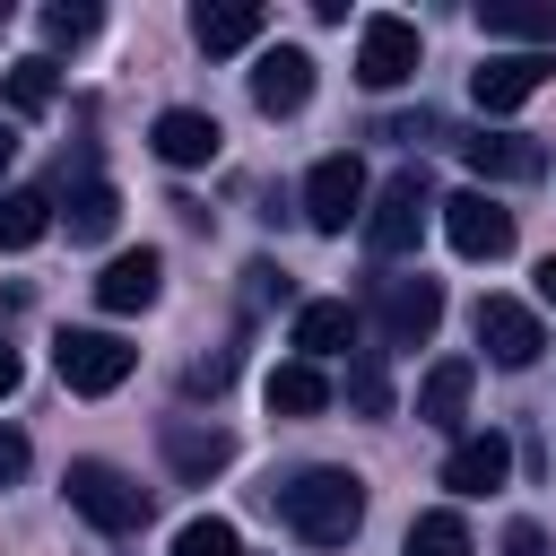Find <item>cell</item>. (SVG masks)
<instances>
[{
  "label": "cell",
  "instance_id": "19",
  "mask_svg": "<svg viewBox=\"0 0 556 556\" xmlns=\"http://www.w3.org/2000/svg\"><path fill=\"white\" fill-rule=\"evenodd\" d=\"M295 348H304V365H321V356H348V348H356V313H348L339 295H313V304H295Z\"/></svg>",
  "mask_w": 556,
  "mask_h": 556
},
{
  "label": "cell",
  "instance_id": "15",
  "mask_svg": "<svg viewBox=\"0 0 556 556\" xmlns=\"http://www.w3.org/2000/svg\"><path fill=\"white\" fill-rule=\"evenodd\" d=\"M156 443H165L174 478H217V469L235 460V434H226V426H200V417H165Z\"/></svg>",
  "mask_w": 556,
  "mask_h": 556
},
{
  "label": "cell",
  "instance_id": "28",
  "mask_svg": "<svg viewBox=\"0 0 556 556\" xmlns=\"http://www.w3.org/2000/svg\"><path fill=\"white\" fill-rule=\"evenodd\" d=\"M96 26H104L96 9H43V43H87Z\"/></svg>",
  "mask_w": 556,
  "mask_h": 556
},
{
  "label": "cell",
  "instance_id": "25",
  "mask_svg": "<svg viewBox=\"0 0 556 556\" xmlns=\"http://www.w3.org/2000/svg\"><path fill=\"white\" fill-rule=\"evenodd\" d=\"M348 408L356 417H391V365H382V348H348Z\"/></svg>",
  "mask_w": 556,
  "mask_h": 556
},
{
  "label": "cell",
  "instance_id": "14",
  "mask_svg": "<svg viewBox=\"0 0 556 556\" xmlns=\"http://www.w3.org/2000/svg\"><path fill=\"white\" fill-rule=\"evenodd\" d=\"M156 287H165V252H148V243H139V252H113V261H104L96 304H104V313H148V304H156Z\"/></svg>",
  "mask_w": 556,
  "mask_h": 556
},
{
  "label": "cell",
  "instance_id": "26",
  "mask_svg": "<svg viewBox=\"0 0 556 556\" xmlns=\"http://www.w3.org/2000/svg\"><path fill=\"white\" fill-rule=\"evenodd\" d=\"M400 556H469V521H460L452 504H434V513L408 521V547H400Z\"/></svg>",
  "mask_w": 556,
  "mask_h": 556
},
{
  "label": "cell",
  "instance_id": "4",
  "mask_svg": "<svg viewBox=\"0 0 556 556\" xmlns=\"http://www.w3.org/2000/svg\"><path fill=\"white\" fill-rule=\"evenodd\" d=\"M374 321H382V348H426L443 321V278H426V269L374 278Z\"/></svg>",
  "mask_w": 556,
  "mask_h": 556
},
{
  "label": "cell",
  "instance_id": "22",
  "mask_svg": "<svg viewBox=\"0 0 556 556\" xmlns=\"http://www.w3.org/2000/svg\"><path fill=\"white\" fill-rule=\"evenodd\" d=\"M0 96H9V113H17V122H35V113H52V96H61V70H52L43 52H26V61H9Z\"/></svg>",
  "mask_w": 556,
  "mask_h": 556
},
{
  "label": "cell",
  "instance_id": "29",
  "mask_svg": "<svg viewBox=\"0 0 556 556\" xmlns=\"http://www.w3.org/2000/svg\"><path fill=\"white\" fill-rule=\"evenodd\" d=\"M504 556H547V530L539 521H504Z\"/></svg>",
  "mask_w": 556,
  "mask_h": 556
},
{
  "label": "cell",
  "instance_id": "33",
  "mask_svg": "<svg viewBox=\"0 0 556 556\" xmlns=\"http://www.w3.org/2000/svg\"><path fill=\"white\" fill-rule=\"evenodd\" d=\"M9 156H17V130H9V122H0V174H9Z\"/></svg>",
  "mask_w": 556,
  "mask_h": 556
},
{
  "label": "cell",
  "instance_id": "20",
  "mask_svg": "<svg viewBox=\"0 0 556 556\" xmlns=\"http://www.w3.org/2000/svg\"><path fill=\"white\" fill-rule=\"evenodd\" d=\"M269 417H321L330 408V374L321 365H304V356H287V365H269Z\"/></svg>",
  "mask_w": 556,
  "mask_h": 556
},
{
  "label": "cell",
  "instance_id": "9",
  "mask_svg": "<svg viewBox=\"0 0 556 556\" xmlns=\"http://www.w3.org/2000/svg\"><path fill=\"white\" fill-rule=\"evenodd\" d=\"M443 235L460 261H504L513 252V208H495L486 191H452L443 200Z\"/></svg>",
  "mask_w": 556,
  "mask_h": 556
},
{
  "label": "cell",
  "instance_id": "10",
  "mask_svg": "<svg viewBox=\"0 0 556 556\" xmlns=\"http://www.w3.org/2000/svg\"><path fill=\"white\" fill-rule=\"evenodd\" d=\"M478 348H486L504 374H521V365H539L547 330H539V313H530L521 295H486V304H478Z\"/></svg>",
  "mask_w": 556,
  "mask_h": 556
},
{
  "label": "cell",
  "instance_id": "17",
  "mask_svg": "<svg viewBox=\"0 0 556 556\" xmlns=\"http://www.w3.org/2000/svg\"><path fill=\"white\" fill-rule=\"evenodd\" d=\"M261 26H269L261 0H200L191 9V43L200 52H243V43H261Z\"/></svg>",
  "mask_w": 556,
  "mask_h": 556
},
{
  "label": "cell",
  "instance_id": "2",
  "mask_svg": "<svg viewBox=\"0 0 556 556\" xmlns=\"http://www.w3.org/2000/svg\"><path fill=\"white\" fill-rule=\"evenodd\" d=\"M70 513L78 521H96L104 539H130V530H148V486L130 478V469H113V460H70Z\"/></svg>",
  "mask_w": 556,
  "mask_h": 556
},
{
  "label": "cell",
  "instance_id": "6",
  "mask_svg": "<svg viewBox=\"0 0 556 556\" xmlns=\"http://www.w3.org/2000/svg\"><path fill=\"white\" fill-rule=\"evenodd\" d=\"M348 217H365V165L348 148H330L313 174H304V226L313 235H348Z\"/></svg>",
  "mask_w": 556,
  "mask_h": 556
},
{
  "label": "cell",
  "instance_id": "24",
  "mask_svg": "<svg viewBox=\"0 0 556 556\" xmlns=\"http://www.w3.org/2000/svg\"><path fill=\"white\" fill-rule=\"evenodd\" d=\"M52 235V191H0V252H35Z\"/></svg>",
  "mask_w": 556,
  "mask_h": 556
},
{
  "label": "cell",
  "instance_id": "31",
  "mask_svg": "<svg viewBox=\"0 0 556 556\" xmlns=\"http://www.w3.org/2000/svg\"><path fill=\"white\" fill-rule=\"evenodd\" d=\"M17 374H26V365H17V348H9V339H0V400H9V391H17Z\"/></svg>",
  "mask_w": 556,
  "mask_h": 556
},
{
  "label": "cell",
  "instance_id": "8",
  "mask_svg": "<svg viewBox=\"0 0 556 556\" xmlns=\"http://www.w3.org/2000/svg\"><path fill=\"white\" fill-rule=\"evenodd\" d=\"M547 78H556V52H486V70L469 78V96H478V113H521Z\"/></svg>",
  "mask_w": 556,
  "mask_h": 556
},
{
  "label": "cell",
  "instance_id": "12",
  "mask_svg": "<svg viewBox=\"0 0 556 556\" xmlns=\"http://www.w3.org/2000/svg\"><path fill=\"white\" fill-rule=\"evenodd\" d=\"M148 148L191 174V165H208V156L226 148V130H217V113H200V104H165V113L148 122Z\"/></svg>",
  "mask_w": 556,
  "mask_h": 556
},
{
  "label": "cell",
  "instance_id": "32",
  "mask_svg": "<svg viewBox=\"0 0 556 556\" xmlns=\"http://www.w3.org/2000/svg\"><path fill=\"white\" fill-rule=\"evenodd\" d=\"M539 295H547V304H556V252H547V261H539Z\"/></svg>",
  "mask_w": 556,
  "mask_h": 556
},
{
  "label": "cell",
  "instance_id": "13",
  "mask_svg": "<svg viewBox=\"0 0 556 556\" xmlns=\"http://www.w3.org/2000/svg\"><path fill=\"white\" fill-rule=\"evenodd\" d=\"M460 156H469L478 182H539L547 174V148L521 139V130H478V139H460Z\"/></svg>",
  "mask_w": 556,
  "mask_h": 556
},
{
  "label": "cell",
  "instance_id": "7",
  "mask_svg": "<svg viewBox=\"0 0 556 556\" xmlns=\"http://www.w3.org/2000/svg\"><path fill=\"white\" fill-rule=\"evenodd\" d=\"M417 52H426L417 26L391 17V9L356 26V78H365V87H408V78H417Z\"/></svg>",
  "mask_w": 556,
  "mask_h": 556
},
{
  "label": "cell",
  "instance_id": "1",
  "mask_svg": "<svg viewBox=\"0 0 556 556\" xmlns=\"http://www.w3.org/2000/svg\"><path fill=\"white\" fill-rule=\"evenodd\" d=\"M269 504H278V521H287L304 547H348V539L365 530V478H356V469H330V460H313V469H295L287 486H269Z\"/></svg>",
  "mask_w": 556,
  "mask_h": 556
},
{
  "label": "cell",
  "instance_id": "21",
  "mask_svg": "<svg viewBox=\"0 0 556 556\" xmlns=\"http://www.w3.org/2000/svg\"><path fill=\"white\" fill-rule=\"evenodd\" d=\"M469 374H478L469 356H443V365L417 382V426H443V434H452V426H460V408H469Z\"/></svg>",
  "mask_w": 556,
  "mask_h": 556
},
{
  "label": "cell",
  "instance_id": "18",
  "mask_svg": "<svg viewBox=\"0 0 556 556\" xmlns=\"http://www.w3.org/2000/svg\"><path fill=\"white\" fill-rule=\"evenodd\" d=\"M478 26H486L495 43L556 52V9H547V0H478Z\"/></svg>",
  "mask_w": 556,
  "mask_h": 556
},
{
  "label": "cell",
  "instance_id": "27",
  "mask_svg": "<svg viewBox=\"0 0 556 556\" xmlns=\"http://www.w3.org/2000/svg\"><path fill=\"white\" fill-rule=\"evenodd\" d=\"M174 556H243V539H235V521L200 513V521H182V530H174Z\"/></svg>",
  "mask_w": 556,
  "mask_h": 556
},
{
  "label": "cell",
  "instance_id": "11",
  "mask_svg": "<svg viewBox=\"0 0 556 556\" xmlns=\"http://www.w3.org/2000/svg\"><path fill=\"white\" fill-rule=\"evenodd\" d=\"M252 104H261L269 122L304 113V104H313V52H295V43H269V52L252 61Z\"/></svg>",
  "mask_w": 556,
  "mask_h": 556
},
{
  "label": "cell",
  "instance_id": "30",
  "mask_svg": "<svg viewBox=\"0 0 556 556\" xmlns=\"http://www.w3.org/2000/svg\"><path fill=\"white\" fill-rule=\"evenodd\" d=\"M26 460H35V452H26V434H17V426H0V486H9V478H26Z\"/></svg>",
  "mask_w": 556,
  "mask_h": 556
},
{
  "label": "cell",
  "instance_id": "3",
  "mask_svg": "<svg viewBox=\"0 0 556 556\" xmlns=\"http://www.w3.org/2000/svg\"><path fill=\"white\" fill-rule=\"evenodd\" d=\"M434 208H443V200H434V182H426V165H400V174H391V182L374 191V208H365V243H374L382 261H408Z\"/></svg>",
  "mask_w": 556,
  "mask_h": 556
},
{
  "label": "cell",
  "instance_id": "16",
  "mask_svg": "<svg viewBox=\"0 0 556 556\" xmlns=\"http://www.w3.org/2000/svg\"><path fill=\"white\" fill-rule=\"evenodd\" d=\"M513 478V443L486 426V434H460L452 452H443V486L452 495H486V486H504Z\"/></svg>",
  "mask_w": 556,
  "mask_h": 556
},
{
  "label": "cell",
  "instance_id": "5",
  "mask_svg": "<svg viewBox=\"0 0 556 556\" xmlns=\"http://www.w3.org/2000/svg\"><path fill=\"white\" fill-rule=\"evenodd\" d=\"M52 365H61V382H70L78 400H104V391H122V382H130L139 348H130V339H113V330H70V339L52 348Z\"/></svg>",
  "mask_w": 556,
  "mask_h": 556
},
{
  "label": "cell",
  "instance_id": "23",
  "mask_svg": "<svg viewBox=\"0 0 556 556\" xmlns=\"http://www.w3.org/2000/svg\"><path fill=\"white\" fill-rule=\"evenodd\" d=\"M70 243H104L113 235V217H122V200H113V182H96V174H78L70 182Z\"/></svg>",
  "mask_w": 556,
  "mask_h": 556
}]
</instances>
